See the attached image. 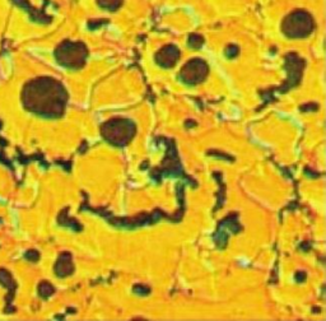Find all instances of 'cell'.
<instances>
[{
  "label": "cell",
  "instance_id": "1",
  "mask_svg": "<svg viewBox=\"0 0 326 321\" xmlns=\"http://www.w3.org/2000/svg\"><path fill=\"white\" fill-rule=\"evenodd\" d=\"M314 30V19L303 10H296L284 19L283 31L291 37H305Z\"/></svg>",
  "mask_w": 326,
  "mask_h": 321
},
{
  "label": "cell",
  "instance_id": "2",
  "mask_svg": "<svg viewBox=\"0 0 326 321\" xmlns=\"http://www.w3.org/2000/svg\"><path fill=\"white\" fill-rule=\"evenodd\" d=\"M122 0H98V4H100L101 8L103 9H107L114 12V10H117L121 5Z\"/></svg>",
  "mask_w": 326,
  "mask_h": 321
}]
</instances>
